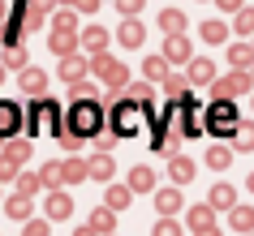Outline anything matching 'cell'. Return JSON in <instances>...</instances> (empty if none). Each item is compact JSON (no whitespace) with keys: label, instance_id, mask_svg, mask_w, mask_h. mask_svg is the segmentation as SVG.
<instances>
[{"label":"cell","instance_id":"obj_1","mask_svg":"<svg viewBox=\"0 0 254 236\" xmlns=\"http://www.w3.org/2000/svg\"><path fill=\"white\" fill-rule=\"evenodd\" d=\"M69 125H73L82 138H95V133H99V125H104V112H99V103H95V99H78V103H73V112H69Z\"/></svg>","mask_w":254,"mask_h":236},{"label":"cell","instance_id":"obj_2","mask_svg":"<svg viewBox=\"0 0 254 236\" xmlns=\"http://www.w3.org/2000/svg\"><path fill=\"white\" fill-rule=\"evenodd\" d=\"M26 120H30V133H35V129L56 133L61 125H65V120H61V107H56L48 94H43V99H35V107H30V116H26Z\"/></svg>","mask_w":254,"mask_h":236},{"label":"cell","instance_id":"obj_3","mask_svg":"<svg viewBox=\"0 0 254 236\" xmlns=\"http://www.w3.org/2000/svg\"><path fill=\"white\" fill-rule=\"evenodd\" d=\"M237 107L228 103V99H215L211 103V112H207V129L211 133H228V138H233V129H237Z\"/></svg>","mask_w":254,"mask_h":236},{"label":"cell","instance_id":"obj_4","mask_svg":"<svg viewBox=\"0 0 254 236\" xmlns=\"http://www.w3.org/2000/svg\"><path fill=\"white\" fill-rule=\"evenodd\" d=\"M254 86V78L250 73H246V69H233V73H228V78H215V99H237V94H246Z\"/></svg>","mask_w":254,"mask_h":236},{"label":"cell","instance_id":"obj_5","mask_svg":"<svg viewBox=\"0 0 254 236\" xmlns=\"http://www.w3.org/2000/svg\"><path fill=\"white\" fill-rule=\"evenodd\" d=\"M22 107L13 103V99H0V142H4V138H13L17 129H22Z\"/></svg>","mask_w":254,"mask_h":236},{"label":"cell","instance_id":"obj_6","mask_svg":"<svg viewBox=\"0 0 254 236\" xmlns=\"http://www.w3.org/2000/svg\"><path fill=\"white\" fill-rule=\"evenodd\" d=\"M164 60H168V65H186V60H190L186 35H168V39H164Z\"/></svg>","mask_w":254,"mask_h":236},{"label":"cell","instance_id":"obj_7","mask_svg":"<svg viewBox=\"0 0 254 236\" xmlns=\"http://www.w3.org/2000/svg\"><path fill=\"white\" fill-rule=\"evenodd\" d=\"M86 73H91V56H65L61 60V78L65 82H82Z\"/></svg>","mask_w":254,"mask_h":236},{"label":"cell","instance_id":"obj_8","mask_svg":"<svg viewBox=\"0 0 254 236\" xmlns=\"http://www.w3.org/2000/svg\"><path fill=\"white\" fill-rule=\"evenodd\" d=\"M73 215V197L61 193V189H52L48 193V219H69Z\"/></svg>","mask_w":254,"mask_h":236},{"label":"cell","instance_id":"obj_9","mask_svg":"<svg viewBox=\"0 0 254 236\" xmlns=\"http://www.w3.org/2000/svg\"><path fill=\"white\" fill-rule=\"evenodd\" d=\"M43 86H48V73L43 69H22V91L30 99H43Z\"/></svg>","mask_w":254,"mask_h":236},{"label":"cell","instance_id":"obj_10","mask_svg":"<svg viewBox=\"0 0 254 236\" xmlns=\"http://www.w3.org/2000/svg\"><path fill=\"white\" fill-rule=\"evenodd\" d=\"M142 35H147V30H142V22H138V17H125V22H121V30H117V39L125 43V47H138V43H142Z\"/></svg>","mask_w":254,"mask_h":236},{"label":"cell","instance_id":"obj_11","mask_svg":"<svg viewBox=\"0 0 254 236\" xmlns=\"http://www.w3.org/2000/svg\"><path fill=\"white\" fill-rule=\"evenodd\" d=\"M190 86H207V82H215V65L211 60H190Z\"/></svg>","mask_w":254,"mask_h":236},{"label":"cell","instance_id":"obj_12","mask_svg":"<svg viewBox=\"0 0 254 236\" xmlns=\"http://www.w3.org/2000/svg\"><path fill=\"white\" fill-rule=\"evenodd\" d=\"M168 176H173L177 185L194 181V159H186V155H173V163H168Z\"/></svg>","mask_w":254,"mask_h":236},{"label":"cell","instance_id":"obj_13","mask_svg":"<svg viewBox=\"0 0 254 236\" xmlns=\"http://www.w3.org/2000/svg\"><path fill=\"white\" fill-rule=\"evenodd\" d=\"M155 206H160V215H177L181 210V189H155Z\"/></svg>","mask_w":254,"mask_h":236},{"label":"cell","instance_id":"obj_14","mask_svg":"<svg viewBox=\"0 0 254 236\" xmlns=\"http://www.w3.org/2000/svg\"><path fill=\"white\" fill-rule=\"evenodd\" d=\"M39 181H43V189H61L65 185V163H43V172H39Z\"/></svg>","mask_w":254,"mask_h":236},{"label":"cell","instance_id":"obj_15","mask_svg":"<svg viewBox=\"0 0 254 236\" xmlns=\"http://www.w3.org/2000/svg\"><path fill=\"white\" fill-rule=\"evenodd\" d=\"M233 146H237V150H254V120H237V129H233Z\"/></svg>","mask_w":254,"mask_h":236},{"label":"cell","instance_id":"obj_16","mask_svg":"<svg viewBox=\"0 0 254 236\" xmlns=\"http://www.w3.org/2000/svg\"><path fill=\"white\" fill-rule=\"evenodd\" d=\"M82 47H86V52H104V47H108V30L86 26V30H82Z\"/></svg>","mask_w":254,"mask_h":236},{"label":"cell","instance_id":"obj_17","mask_svg":"<svg viewBox=\"0 0 254 236\" xmlns=\"http://www.w3.org/2000/svg\"><path fill=\"white\" fill-rule=\"evenodd\" d=\"M160 26H164V35H181V30H186V13H181V9H164Z\"/></svg>","mask_w":254,"mask_h":236},{"label":"cell","instance_id":"obj_18","mask_svg":"<svg viewBox=\"0 0 254 236\" xmlns=\"http://www.w3.org/2000/svg\"><path fill=\"white\" fill-rule=\"evenodd\" d=\"M228 60L237 69H250L254 65V43H233V47H228Z\"/></svg>","mask_w":254,"mask_h":236},{"label":"cell","instance_id":"obj_19","mask_svg":"<svg viewBox=\"0 0 254 236\" xmlns=\"http://www.w3.org/2000/svg\"><path fill=\"white\" fill-rule=\"evenodd\" d=\"M233 210V206H237V193H233V189H228V185L224 181H220V185H215V189H211V210Z\"/></svg>","mask_w":254,"mask_h":236},{"label":"cell","instance_id":"obj_20","mask_svg":"<svg viewBox=\"0 0 254 236\" xmlns=\"http://www.w3.org/2000/svg\"><path fill=\"white\" fill-rule=\"evenodd\" d=\"M228 219H233V228H237L241 236L254 232V210L250 206H233V210H228Z\"/></svg>","mask_w":254,"mask_h":236},{"label":"cell","instance_id":"obj_21","mask_svg":"<svg viewBox=\"0 0 254 236\" xmlns=\"http://www.w3.org/2000/svg\"><path fill=\"white\" fill-rule=\"evenodd\" d=\"M142 73H147V82H164L168 78V60L164 56H147L142 60Z\"/></svg>","mask_w":254,"mask_h":236},{"label":"cell","instance_id":"obj_22","mask_svg":"<svg viewBox=\"0 0 254 236\" xmlns=\"http://www.w3.org/2000/svg\"><path fill=\"white\" fill-rule=\"evenodd\" d=\"M228 163H233V146H211V150H207V168L224 172Z\"/></svg>","mask_w":254,"mask_h":236},{"label":"cell","instance_id":"obj_23","mask_svg":"<svg viewBox=\"0 0 254 236\" xmlns=\"http://www.w3.org/2000/svg\"><path fill=\"white\" fill-rule=\"evenodd\" d=\"M190 228H194V232L215 228V223H211V202H207V206H190Z\"/></svg>","mask_w":254,"mask_h":236},{"label":"cell","instance_id":"obj_24","mask_svg":"<svg viewBox=\"0 0 254 236\" xmlns=\"http://www.w3.org/2000/svg\"><path fill=\"white\" fill-rule=\"evenodd\" d=\"M56 142L65 146V150H78V146L86 142V138H82V133L73 129V125H61V129H56Z\"/></svg>","mask_w":254,"mask_h":236},{"label":"cell","instance_id":"obj_25","mask_svg":"<svg viewBox=\"0 0 254 236\" xmlns=\"http://www.w3.org/2000/svg\"><path fill=\"white\" fill-rule=\"evenodd\" d=\"M4 155H9V159H17V163H26V159H30V138H9Z\"/></svg>","mask_w":254,"mask_h":236},{"label":"cell","instance_id":"obj_26","mask_svg":"<svg viewBox=\"0 0 254 236\" xmlns=\"http://www.w3.org/2000/svg\"><path fill=\"white\" fill-rule=\"evenodd\" d=\"M91 176V168L82 163V159H65V185H78V181H86Z\"/></svg>","mask_w":254,"mask_h":236},{"label":"cell","instance_id":"obj_27","mask_svg":"<svg viewBox=\"0 0 254 236\" xmlns=\"http://www.w3.org/2000/svg\"><path fill=\"white\" fill-rule=\"evenodd\" d=\"M4 210H9L13 219H30V197L26 193H13L9 202H4Z\"/></svg>","mask_w":254,"mask_h":236},{"label":"cell","instance_id":"obj_28","mask_svg":"<svg viewBox=\"0 0 254 236\" xmlns=\"http://www.w3.org/2000/svg\"><path fill=\"white\" fill-rule=\"evenodd\" d=\"M134 202V189H125V185H117V189H108V210H121Z\"/></svg>","mask_w":254,"mask_h":236},{"label":"cell","instance_id":"obj_29","mask_svg":"<svg viewBox=\"0 0 254 236\" xmlns=\"http://www.w3.org/2000/svg\"><path fill=\"white\" fill-rule=\"evenodd\" d=\"M202 39H207V43H224L228 39V26L220 22V17H215V22H202Z\"/></svg>","mask_w":254,"mask_h":236},{"label":"cell","instance_id":"obj_30","mask_svg":"<svg viewBox=\"0 0 254 236\" xmlns=\"http://www.w3.org/2000/svg\"><path fill=\"white\" fill-rule=\"evenodd\" d=\"M125 99H129V103H142V107H151V82H138V86H125Z\"/></svg>","mask_w":254,"mask_h":236},{"label":"cell","instance_id":"obj_31","mask_svg":"<svg viewBox=\"0 0 254 236\" xmlns=\"http://www.w3.org/2000/svg\"><path fill=\"white\" fill-rule=\"evenodd\" d=\"M73 35H69V30H52V52H61V56H73Z\"/></svg>","mask_w":254,"mask_h":236},{"label":"cell","instance_id":"obj_32","mask_svg":"<svg viewBox=\"0 0 254 236\" xmlns=\"http://www.w3.org/2000/svg\"><path fill=\"white\" fill-rule=\"evenodd\" d=\"M86 168H91V176H95V181H108V176H112V159H108V155H95L91 163H86Z\"/></svg>","mask_w":254,"mask_h":236},{"label":"cell","instance_id":"obj_33","mask_svg":"<svg viewBox=\"0 0 254 236\" xmlns=\"http://www.w3.org/2000/svg\"><path fill=\"white\" fill-rule=\"evenodd\" d=\"M151 185H155V172L151 168H134L129 172V189H151Z\"/></svg>","mask_w":254,"mask_h":236},{"label":"cell","instance_id":"obj_34","mask_svg":"<svg viewBox=\"0 0 254 236\" xmlns=\"http://www.w3.org/2000/svg\"><path fill=\"white\" fill-rule=\"evenodd\" d=\"M233 26H237V35H254V9H237Z\"/></svg>","mask_w":254,"mask_h":236},{"label":"cell","instance_id":"obj_35","mask_svg":"<svg viewBox=\"0 0 254 236\" xmlns=\"http://www.w3.org/2000/svg\"><path fill=\"white\" fill-rule=\"evenodd\" d=\"M186 82L190 78H181V73H168V78H164V91L173 94V99H181V94H186Z\"/></svg>","mask_w":254,"mask_h":236},{"label":"cell","instance_id":"obj_36","mask_svg":"<svg viewBox=\"0 0 254 236\" xmlns=\"http://www.w3.org/2000/svg\"><path fill=\"white\" fill-rule=\"evenodd\" d=\"M13 176H22V163L9 155H0V181H13Z\"/></svg>","mask_w":254,"mask_h":236},{"label":"cell","instance_id":"obj_37","mask_svg":"<svg viewBox=\"0 0 254 236\" xmlns=\"http://www.w3.org/2000/svg\"><path fill=\"white\" fill-rule=\"evenodd\" d=\"M91 228H95V232H112V210H95V215H91Z\"/></svg>","mask_w":254,"mask_h":236},{"label":"cell","instance_id":"obj_38","mask_svg":"<svg viewBox=\"0 0 254 236\" xmlns=\"http://www.w3.org/2000/svg\"><path fill=\"white\" fill-rule=\"evenodd\" d=\"M0 65H4V69H26V52H22V47H9Z\"/></svg>","mask_w":254,"mask_h":236},{"label":"cell","instance_id":"obj_39","mask_svg":"<svg viewBox=\"0 0 254 236\" xmlns=\"http://www.w3.org/2000/svg\"><path fill=\"white\" fill-rule=\"evenodd\" d=\"M35 189H43V181H39V176H30V172H26V176H17V193H35Z\"/></svg>","mask_w":254,"mask_h":236},{"label":"cell","instance_id":"obj_40","mask_svg":"<svg viewBox=\"0 0 254 236\" xmlns=\"http://www.w3.org/2000/svg\"><path fill=\"white\" fill-rule=\"evenodd\" d=\"M151 236H181V223H173V219H160L155 228H151Z\"/></svg>","mask_w":254,"mask_h":236},{"label":"cell","instance_id":"obj_41","mask_svg":"<svg viewBox=\"0 0 254 236\" xmlns=\"http://www.w3.org/2000/svg\"><path fill=\"white\" fill-rule=\"evenodd\" d=\"M73 26H78V17L69 13V9H65V13H56V30H69V35H73Z\"/></svg>","mask_w":254,"mask_h":236},{"label":"cell","instance_id":"obj_42","mask_svg":"<svg viewBox=\"0 0 254 236\" xmlns=\"http://www.w3.org/2000/svg\"><path fill=\"white\" fill-rule=\"evenodd\" d=\"M117 9H121V17H134L142 9V0H117Z\"/></svg>","mask_w":254,"mask_h":236},{"label":"cell","instance_id":"obj_43","mask_svg":"<svg viewBox=\"0 0 254 236\" xmlns=\"http://www.w3.org/2000/svg\"><path fill=\"white\" fill-rule=\"evenodd\" d=\"M112 142H117V133H95V146H99V155H108V150H112Z\"/></svg>","mask_w":254,"mask_h":236},{"label":"cell","instance_id":"obj_44","mask_svg":"<svg viewBox=\"0 0 254 236\" xmlns=\"http://www.w3.org/2000/svg\"><path fill=\"white\" fill-rule=\"evenodd\" d=\"M22 236H48V223H39V219H26V232Z\"/></svg>","mask_w":254,"mask_h":236},{"label":"cell","instance_id":"obj_45","mask_svg":"<svg viewBox=\"0 0 254 236\" xmlns=\"http://www.w3.org/2000/svg\"><path fill=\"white\" fill-rule=\"evenodd\" d=\"M215 4H220V9H224V13H237V9H246V4H241V0H215Z\"/></svg>","mask_w":254,"mask_h":236},{"label":"cell","instance_id":"obj_46","mask_svg":"<svg viewBox=\"0 0 254 236\" xmlns=\"http://www.w3.org/2000/svg\"><path fill=\"white\" fill-rule=\"evenodd\" d=\"M73 4H78V13H95L99 9V0H73Z\"/></svg>","mask_w":254,"mask_h":236},{"label":"cell","instance_id":"obj_47","mask_svg":"<svg viewBox=\"0 0 254 236\" xmlns=\"http://www.w3.org/2000/svg\"><path fill=\"white\" fill-rule=\"evenodd\" d=\"M73 236H104V232H95V228H78Z\"/></svg>","mask_w":254,"mask_h":236},{"label":"cell","instance_id":"obj_48","mask_svg":"<svg viewBox=\"0 0 254 236\" xmlns=\"http://www.w3.org/2000/svg\"><path fill=\"white\" fill-rule=\"evenodd\" d=\"M194 236H220V228H202V232H194Z\"/></svg>","mask_w":254,"mask_h":236},{"label":"cell","instance_id":"obj_49","mask_svg":"<svg viewBox=\"0 0 254 236\" xmlns=\"http://www.w3.org/2000/svg\"><path fill=\"white\" fill-rule=\"evenodd\" d=\"M246 189H250V193H254V172H250V181H246Z\"/></svg>","mask_w":254,"mask_h":236},{"label":"cell","instance_id":"obj_50","mask_svg":"<svg viewBox=\"0 0 254 236\" xmlns=\"http://www.w3.org/2000/svg\"><path fill=\"white\" fill-rule=\"evenodd\" d=\"M0 82H4V65H0Z\"/></svg>","mask_w":254,"mask_h":236},{"label":"cell","instance_id":"obj_51","mask_svg":"<svg viewBox=\"0 0 254 236\" xmlns=\"http://www.w3.org/2000/svg\"><path fill=\"white\" fill-rule=\"evenodd\" d=\"M250 78H254V65H250Z\"/></svg>","mask_w":254,"mask_h":236},{"label":"cell","instance_id":"obj_52","mask_svg":"<svg viewBox=\"0 0 254 236\" xmlns=\"http://www.w3.org/2000/svg\"><path fill=\"white\" fill-rule=\"evenodd\" d=\"M246 236H254V232H246Z\"/></svg>","mask_w":254,"mask_h":236},{"label":"cell","instance_id":"obj_53","mask_svg":"<svg viewBox=\"0 0 254 236\" xmlns=\"http://www.w3.org/2000/svg\"><path fill=\"white\" fill-rule=\"evenodd\" d=\"M108 236H112V232H108Z\"/></svg>","mask_w":254,"mask_h":236}]
</instances>
